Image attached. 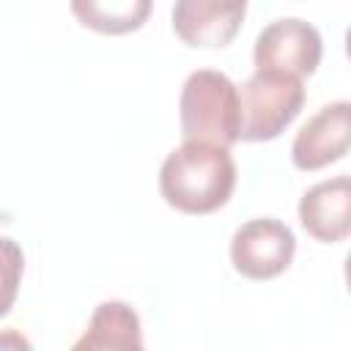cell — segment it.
Instances as JSON below:
<instances>
[{
	"label": "cell",
	"mask_w": 351,
	"mask_h": 351,
	"mask_svg": "<svg viewBox=\"0 0 351 351\" xmlns=\"http://www.w3.org/2000/svg\"><path fill=\"white\" fill-rule=\"evenodd\" d=\"M236 186V162L228 148L184 143L173 148L159 170V192L176 211L211 214L222 208Z\"/></svg>",
	"instance_id": "cell-1"
},
{
	"label": "cell",
	"mask_w": 351,
	"mask_h": 351,
	"mask_svg": "<svg viewBox=\"0 0 351 351\" xmlns=\"http://www.w3.org/2000/svg\"><path fill=\"white\" fill-rule=\"evenodd\" d=\"M181 134L184 143H206L230 148L239 140L241 112L239 90L228 74L214 69H197L184 80L181 99Z\"/></svg>",
	"instance_id": "cell-2"
},
{
	"label": "cell",
	"mask_w": 351,
	"mask_h": 351,
	"mask_svg": "<svg viewBox=\"0 0 351 351\" xmlns=\"http://www.w3.org/2000/svg\"><path fill=\"white\" fill-rule=\"evenodd\" d=\"M239 90V112L241 129L239 140L263 143L282 134V129L299 115L304 104V85L302 80L280 71L255 69Z\"/></svg>",
	"instance_id": "cell-3"
},
{
	"label": "cell",
	"mask_w": 351,
	"mask_h": 351,
	"mask_svg": "<svg viewBox=\"0 0 351 351\" xmlns=\"http://www.w3.org/2000/svg\"><path fill=\"white\" fill-rule=\"evenodd\" d=\"M321 55H324L321 33L299 16H282L269 22L258 33L252 49L255 69L291 74L296 80L310 77L318 69Z\"/></svg>",
	"instance_id": "cell-4"
},
{
	"label": "cell",
	"mask_w": 351,
	"mask_h": 351,
	"mask_svg": "<svg viewBox=\"0 0 351 351\" xmlns=\"http://www.w3.org/2000/svg\"><path fill=\"white\" fill-rule=\"evenodd\" d=\"M296 252L293 230L271 217H258L236 228L230 239V263L241 277L271 280L282 274Z\"/></svg>",
	"instance_id": "cell-5"
},
{
	"label": "cell",
	"mask_w": 351,
	"mask_h": 351,
	"mask_svg": "<svg viewBox=\"0 0 351 351\" xmlns=\"http://www.w3.org/2000/svg\"><path fill=\"white\" fill-rule=\"evenodd\" d=\"M351 143V104H324L293 137L291 159L299 170H321L348 154Z\"/></svg>",
	"instance_id": "cell-6"
},
{
	"label": "cell",
	"mask_w": 351,
	"mask_h": 351,
	"mask_svg": "<svg viewBox=\"0 0 351 351\" xmlns=\"http://www.w3.org/2000/svg\"><path fill=\"white\" fill-rule=\"evenodd\" d=\"M244 14V0H178L170 19L189 47H225L239 33Z\"/></svg>",
	"instance_id": "cell-7"
},
{
	"label": "cell",
	"mask_w": 351,
	"mask_h": 351,
	"mask_svg": "<svg viewBox=\"0 0 351 351\" xmlns=\"http://www.w3.org/2000/svg\"><path fill=\"white\" fill-rule=\"evenodd\" d=\"M299 219L313 239L343 241L351 233V178L335 176L310 186L299 200Z\"/></svg>",
	"instance_id": "cell-8"
},
{
	"label": "cell",
	"mask_w": 351,
	"mask_h": 351,
	"mask_svg": "<svg viewBox=\"0 0 351 351\" xmlns=\"http://www.w3.org/2000/svg\"><path fill=\"white\" fill-rule=\"evenodd\" d=\"M71 351H145L140 315L126 302H101Z\"/></svg>",
	"instance_id": "cell-9"
},
{
	"label": "cell",
	"mask_w": 351,
	"mask_h": 351,
	"mask_svg": "<svg viewBox=\"0 0 351 351\" xmlns=\"http://www.w3.org/2000/svg\"><path fill=\"white\" fill-rule=\"evenodd\" d=\"M71 11L80 16L85 27L115 36V33L137 30L151 14V3L148 0H110V3H99V0L80 3L77 0L71 3Z\"/></svg>",
	"instance_id": "cell-10"
},
{
	"label": "cell",
	"mask_w": 351,
	"mask_h": 351,
	"mask_svg": "<svg viewBox=\"0 0 351 351\" xmlns=\"http://www.w3.org/2000/svg\"><path fill=\"white\" fill-rule=\"evenodd\" d=\"M22 271H25L22 247L14 239L0 236V315H5L14 307L19 282H22Z\"/></svg>",
	"instance_id": "cell-11"
},
{
	"label": "cell",
	"mask_w": 351,
	"mask_h": 351,
	"mask_svg": "<svg viewBox=\"0 0 351 351\" xmlns=\"http://www.w3.org/2000/svg\"><path fill=\"white\" fill-rule=\"evenodd\" d=\"M0 351H33V346L19 329H0Z\"/></svg>",
	"instance_id": "cell-12"
}]
</instances>
